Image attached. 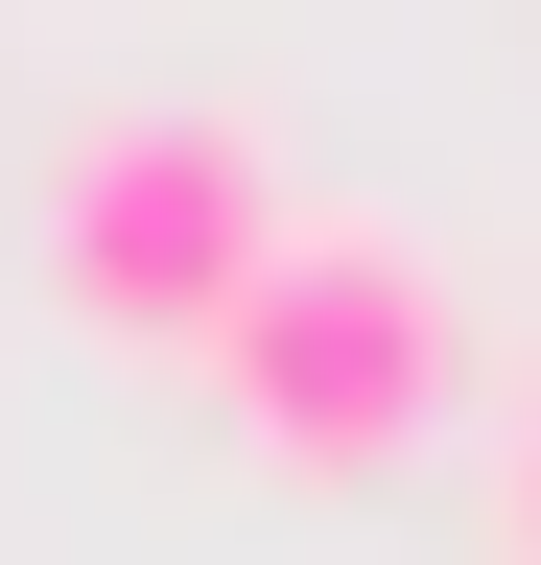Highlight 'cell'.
<instances>
[{
  "label": "cell",
  "mask_w": 541,
  "mask_h": 565,
  "mask_svg": "<svg viewBox=\"0 0 541 565\" xmlns=\"http://www.w3.org/2000/svg\"><path fill=\"white\" fill-rule=\"evenodd\" d=\"M213 401L259 448H306V471H377L400 424L447 401V259L400 236V212H283V259H259L236 330H213Z\"/></svg>",
  "instance_id": "obj_2"
},
{
  "label": "cell",
  "mask_w": 541,
  "mask_h": 565,
  "mask_svg": "<svg viewBox=\"0 0 541 565\" xmlns=\"http://www.w3.org/2000/svg\"><path fill=\"white\" fill-rule=\"evenodd\" d=\"M283 141H259L236 95H118V118H72L47 141V282H72L95 330H142V353H213L236 330V282L283 259Z\"/></svg>",
  "instance_id": "obj_1"
},
{
  "label": "cell",
  "mask_w": 541,
  "mask_h": 565,
  "mask_svg": "<svg viewBox=\"0 0 541 565\" xmlns=\"http://www.w3.org/2000/svg\"><path fill=\"white\" fill-rule=\"evenodd\" d=\"M495 565H541V424H518V471H495Z\"/></svg>",
  "instance_id": "obj_3"
}]
</instances>
